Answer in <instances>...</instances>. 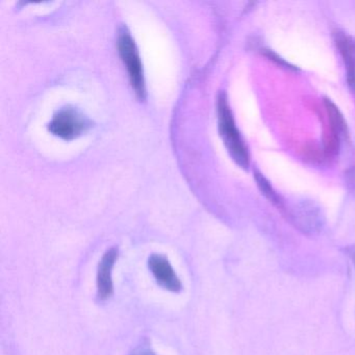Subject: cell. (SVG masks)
I'll return each instance as SVG.
<instances>
[{
	"mask_svg": "<svg viewBox=\"0 0 355 355\" xmlns=\"http://www.w3.org/2000/svg\"><path fill=\"white\" fill-rule=\"evenodd\" d=\"M117 47L120 58L128 70L130 84L135 92L138 95L139 98L144 99L146 90H145L142 62H141L140 55L134 39L130 36L128 28L124 26L119 30Z\"/></svg>",
	"mask_w": 355,
	"mask_h": 355,
	"instance_id": "2",
	"label": "cell"
},
{
	"mask_svg": "<svg viewBox=\"0 0 355 355\" xmlns=\"http://www.w3.org/2000/svg\"><path fill=\"white\" fill-rule=\"evenodd\" d=\"M218 120L220 135L223 139L226 148L228 149V153L240 167L247 169L249 166L248 151L234 123V116L224 94L220 95L218 98Z\"/></svg>",
	"mask_w": 355,
	"mask_h": 355,
	"instance_id": "1",
	"label": "cell"
},
{
	"mask_svg": "<svg viewBox=\"0 0 355 355\" xmlns=\"http://www.w3.org/2000/svg\"><path fill=\"white\" fill-rule=\"evenodd\" d=\"M255 180H257V186L261 189V193H263L267 198H269L270 201H272V202L275 203V205H277L278 207H279L280 200L278 199V196L276 195V193L274 192L272 187L270 186L268 180L259 173L255 174Z\"/></svg>",
	"mask_w": 355,
	"mask_h": 355,
	"instance_id": "8",
	"label": "cell"
},
{
	"mask_svg": "<svg viewBox=\"0 0 355 355\" xmlns=\"http://www.w3.org/2000/svg\"><path fill=\"white\" fill-rule=\"evenodd\" d=\"M353 261H354V263H355V252H354V255H353Z\"/></svg>",
	"mask_w": 355,
	"mask_h": 355,
	"instance_id": "11",
	"label": "cell"
},
{
	"mask_svg": "<svg viewBox=\"0 0 355 355\" xmlns=\"http://www.w3.org/2000/svg\"><path fill=\"white\" fill-rule=\"evenodd\" d=\"M334 41L346 67L349 88L355 93V39L345 33L338 32L334 34Z\"/></svg>",
	"mask_w": 355,
	"mask_h": 355,
	"instance_id": "5",
	"label": "cell"
},
{
	"mask_svg": "<svg viewBox=\"0 0 355 355\" xmlns=\"http://www.w3.org/2000/svg\"><path fill=\"white\" fill-rule=\"evenodd\" d=\"M135 355H155V354H151V353H149V352H140V353H138V354H135Z\"/></svg>",
	"mask_w": 355,
	"mask_h": 355,
	"instance_id": "10",
	"label": "cell"
},
{
	"mask_svg": "<svg viewBox=\"0 0 355 355\" xmlns=\"http://www.w3.org/2000/svg\"><path fill=\"white\" fill-rule=\"evenodd\" d=\"M89 126L90 123L88 120L80 112L71 107H65L55 114L49 128L55 136L64 140H73L80 136Z\"/></svg>",
	"mask_w": 355,
	"mask_h": 355,
	"instance_id": "3",
	"label": "cell"
},
{
	"mask_svg": "<svg viewBox=\"0 0 355 355\" xmlns=\"http://www.w3.org/2000/svg\"><path fill=\"white\" fill-rule=\"evenodd\" d=\"M118 259V250L116 248L110 249L101 259L97 273V288L98 297L101 300L110 298L113 295L114 288L112 282V270Z\"/></svg>",
	"mask_w": 355,
	"mask_h": 355,
	"instance_id": "6",
	"label": "cell"
},
{
	"mask_svg": "<svg viewBox=\"0 0 355 355\" xmlns=\"http://www.w3.org/2000/svg\"><path fill=\"white\" fill-rule=\"evenodd\" d=\"M325 107L328 118H329L330 128H331V137H330L329 142L326 146V153L328 155H334L338 150L340 139L346 132L347 124L342 114L331 101L326 99Z\"/></svg>",
	"mask_w": 355,
	"mask_h": 355,
	"instance_id": "7",
	"label": "cell"
},
{
	"mask_svg": "<svg viewBox=\"0 0 355 355\" xmlns=\"http://www.w3.org/2000/svg\"><path fill=\"white\" fill-rule=\"evenodd\" d=\"M149 269L159 284L171 292H180L182 282L175 274L169 261L163 255H151L148 261Z\"/></svg>",
	"mask_w": 355,
	"mask_h": 355,
	"instance_id": "4",
	"label": "cell"
},
{
	"mask_svg": "<svg viewBox=\"0 0 355 355\" xmlns=\"http://www.w3.org/2000/svg\"><path fill=\"white\" fill-rule=\"evenodd\" d=\"M265 55H267L268 58H269L270 60H272V61L276 62V63L279 64V66H284L286 68H290L288 67V64H286V62L284 61V60L280 59V58H278L277 55H274L273 53H271V51H268L267 53H265Z\"/></svg>",
	"mask_w": 355,
	"mask_h": 355,
	"instance_id": "9",
	"label": "cell"
}]
</instances>
